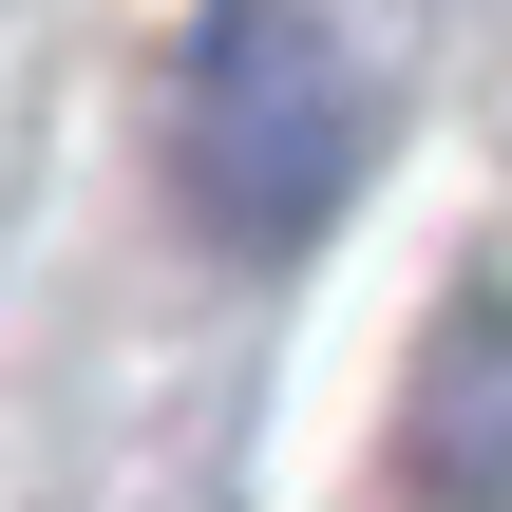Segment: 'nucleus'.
<instances>
[{"instance_id": "nucleus-1", "label": "nucleus", "mask_w": 512, "mask_h": 512, "mask_svg": "<svg viewBox=\"0 0 512 512\" xmlns=\"http://www.w3.org/2000/svg\"><path fill=\"white\" fill-rule=\"evenodd\" d=\"M171 152H190V209L228 247H304L361 190V76H342V38L304 0H209L190 76H171Z\"/></svg>"}]
</instances>
